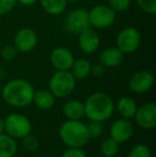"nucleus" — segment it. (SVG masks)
<instances>
[{
  "label": "nucleus",
  "mask_w": 156,
  "mask_h": 157,
  "mask_svg": "<svg viewBox=\"0 0 156 157\" xmlns=\"http://www.w3.org/2000/svg\"><path fill=\"white\" fill-rule=\"evenodd\" d=\"M34 89L29 81L21 78L12 79L3 86L1 95L8 105L24 108L32 103Z\"/></svg>",
  "instance_id": "1"
},
{
  "label": "nucleus",
  "mask_w": 156,
  "mask_h": 157,
  "mask_svg": "<svg viewBox=\"0 0 156 157\" xmlns=\"http://www.w3.org/2000/svg\"><path fill=\"white\" fill-rule=\"evenodd\" d=\"M85 117L90 121L104 122L111 118L115 111L113 99L104 92L92 93L83 103Z\"/></svg>",
  "instance_id": "2"
},
{
  "label": "nucleus",
  "mask_w": 156,
  "mask_h": 157,
  "mask_svg": "<svg viewBox=\"0 0 156 157\" xmlns=\"http://www.w3.org/2000/svg\"><path fill=\"white\" fill-rule=\"evenodd\" d=\"M61 141L69 147H82L89 142L87 124L80 120H67L59 129Z\"/></svg>",
  "instance_id": "3"
},
{
  "label": "nucleus",
  "mask_w": 156,
  "mask_h": 157,
  "mask_svg": "<svg viewBox=\"0 0 156 157\" xmlns=\"http://www.w3.org/2000/svg\"><path fill=\"white\" fill-rule=\"evenodd\" d=\"M48 87L56 98H64L73 93L76 87V78L71 71H57L50 77Z\"/></svg>",
  "instance_id": "4"
},
{
  "label": "nucleus",
  "mask_w": 156,
  "mask_h": 157,
  "mask_svg": "<svg viewBox=\"0 0 156 157\" xmlns=\"http://www.w3.org/2000/svg\"><path fill=\"white\" fill-rule=\"evenodd\" d=\"M4 132L14 139H21L31 132V121L25 114L14 112L4 119Z\"/></svg>",
  "instance_id": "5"
},
{
  "label": "nucleus",
  "mask_w": 156,
  "mask_h": 157,
  "mask_svg": "<svg viewBox=\"0 0 156 157\" xmlns=\"http://www.w3.org/2000/svg\"><path fill=\"white\" fill-rule=\"evenodd\" d=\"M90 27L94 29H106L112 26L117 18V13L109 6L97 4L88 11Z\"/></svg>",
  "instance_id": "6"
},
{
  "label": "nucleus",
  "mask_w": 156,
  "mask_h": 157,
  "mask_svg": "<svg viewBox=\"0 0 156 157\" xmlns=\"http://www.w3.org/2000/svg\"><path fill=\"white\" fill-rule=\"evenodd\" d=\"M117 47L124 55H129L135 52L139 48L141 43L140 32L134 27H125L118 33Z\"/></svg>",
  "instance_id": "7"
},
{
  "label": "nucleus",
  "mask_w": 156,
  "mask_h": 157,
  "mask_svg": "<svg viewBox=\"0 0 156 157\" xmlns=\"http://www.w3.org/2000/svg\"><path fill=\"white\" fill-rule=\"evenodd\" d=\"M90 27L88 11L83 8H76L70 11L64 18V29L72 34H79Z\"/></svg>",
  "instance_id": "8"
},
{
  "label": "nucleus",
  "mask_w": 156,
  "mask_h": 157,
  "mask_svg": "<svg viewBox=\"0 0 156 157\" xmlns=\"http://www.w3.org/2000/svg\"><path fill=\"white\" fill-rule=\"evenodd\" d=\"M18 52L27 54L30 52L38 45V34L31 28H21L16 32L14 36V44Z\"/></svg>",
  "instance_id": "9"
},
{
  "label": "nucleus",
  "mask_w": 156,
  "mask_h": 157,
  "mask_svg": "<svg viewBox=\"0 0 156 157\" xmlns=\"http://www.w3.org/2000/svg\"><path fill=\"white\" fill-rule=\"evenodd\" d=\"M136 124L142 129H153L156 127V105L154 103H146L137 107L134 116Z\"/></svg>",
  "instance_id": "10"
},
{
  "label": "nucleus",
  "mask_w": 156,
  "mask_h": 157,
  "mask_svg": "<svg viewBox=\"0 0 156 157\" xmlns=\"http://www.w3.org/2000/svg\"><path fill=\"white\" fill-rule=\"evenodd\" d=\"M154 75L152 72L146 70H141L134 73L129 79V89L138 94H142L151 90L154 85Z\"/></svg>",
  "instance_id": "11"
},
{
  "label": "nucleus",
  "mask_w": 156,
  "mask_h": 157,
  "mask_svg": "<svg viewBox=\"0 0 156 157\" xmlns=\"http://www.w3.org/2000/svg\"><path fill=\"white\" fill-rule=\"evenodd\" d=\"M101 44V40L97 32L94 28L89 27L78 34L79 49L87 55H92L96 52Z\"/></svg>",
  "instance_id": "12"
},
{
  "label": "nucleus",
  "mask_w": 156,
  "mask_h": 157,
  "mask_svg": "<svg viewBox=\"0 0 156 157\" xmlns=\"http://www.w3.org/2000/svg\"><path fill=\"white\" fill-rule=\"evenodd\" d=\"M134 126L131 122L127 119H119L111 124L109 128L110 138L116 140L118 143L127 142L133 137Z\"/></svg>",
  "instance_id": "13"
},
{
  "label": "nucleus",
  "mask_w": 156,
  "mask_h": 157,
  "mask_svg": "<svg viewBox=\"0 0 156 157\" xmlns=\"http://www.w3.org/2000/svg\"><path fill=\"white\" fill-rule=\"evenodd\" d=\"M75 57L65 47H57L50 52L49 61L57 71H70Z\"/></svg>",
  "instance_id": "14"
},
{
  "label": "nucleus",
  "mask_w": 156,
  "mask_h": 157,
  "mask_svg": "<svg viewBox=\"0 0 156 157\" xmlns=\"http://www.w3.org/2000/svg\"><path fill=\"white\" fill-rule=\"evenodd\" d=\"M124 60V54L116 47H107L100 52L98 61L106 68L118 67Z\"/></svg>",
  "instance_id": "15"
},
{
  "label": "nucleus",
  "mask_w": 156,
  "mask_h": 157,
  "mask_svg": "<svg viewBox=\"0 0 156 157\" xmlns=\"http://www.w3.org/2000/svg\"><path fill=\"white\" fill-rule=\"evenodd\" d=\"M63 114L67 120H81L85 117V105L78 99H70L63 105Z\"/></svg>",
  "instance_id": "16"
},
{
  "label": "nucleus",
  "mask_w": 156,
  "mask_h": 157,
  "mask_svg": "<svg viewBox=\"0 0 156 157\" xmlns=\"http://www.w3.org/2000/svg\"><path fill=\"white\" fill-rule=\"evenodd\" d=\"M137 107L138 106L135 99L129 96H123V97H121V98H119L115 108L117 109L119 114H120L123 119L131 120V119H133L134 116H135Z\"/></svg>",
  "instance_id": "17"
},
{
  "label": "nucleus",
  "mask_w": 156,
  "mask_h": 157,
  "mask_svg": "<svg viewBox=\"0 0 156 157\" xmlns=\"http://www.w3.org/2000/svg\"><path fill=\"white\" fill-rule=\"evenodd\" d=\"M32 103L41 110H49L54 107L55 103H56V97L54 94L49 91V90L45 89H40L38 91H34L33 99Z\"/></svg>",
  "instance_id": "18"
},
{
  "label": "nucleus",
  "mask_w": 156,
  "mask_h": 157,
  "mask_svg": "<svg viewBox=\"0 0 156 157\" xmlns=\"http://www.w3.org/2000/svg\"><path fill=\"white\" fill-rule=\"evenodd\" d=\"M91 62L86 58H78L74 60L73 64L71 67V73L73 76L76 78V80H80V79H85L88 77L91 72Z\"/></svg>",
  "instance_id": "19"
},
{
  "label": "nucleus",
  "mask_w": 156,
  "mask_h": 157,
  "mask_svg": "<svg viewBox=\"0 0 156 157\" xmlns=\"http://www.w3.org/2000/svg\"><path fill=\"white\" fill-rule=\"evenodd\" d=\"M17 152V143L8 134H0V157H14Z\"/></svg>",
  "instance_id": "20"
},
{
  "label": "nucleus",
  "mask_w": 156,
  "mask_h": 157,
  "mask_svg": "<svg viewBox=\"0 0 156 157\" xmlns=\"http://www.w3.org/2000/svg\"><path fill=\"white\" fill-rule=\"evenodd\" d=\"M44 12L49 15H60L67 6V0H40Z\"/></svg>",
  "instance_id": "21"
},
{
  "label": "nucleus",
  "mask_w": 156,
  "mask_h": 157,
  "mask_svg": "<svg viewBox=\"0 0 156 157\" xmlns=\"http://www.w3.org/2000/svg\"><path fill=\"white\" fill-rule=\"evenodd\" d=\"M120 143H118L116 140H113L112 138H107L101 144V153L103 154L105 157H116L119 153V147Z\"/></svg>",
  "instance_id": "22"
},
{
  "label": "nucleus",
  "mask_w": 156,
  "mask_h": 157,
  "mask_svg": "<svg viewBox=\"0 0 156 157\" xmlns=\"http://www.w3.org/2000/svg\"><path fill=\"white\" fill-rule=\"evenodd\" d=\"M128 157H152V153L148 145L140 143V144H136L131 150Z\"/></svg>",
  "instance_id": "23"
},
{
  "label": "nucleus",
  "mask_w": 156,
  "mask_h": 157,
  "mask_svg": "<svg viewBox=\"0 0 156 157\" xmlns=\"http://www.w3.org/2000/svg\"><path fill=\"white\" fill-rule=\"evenodd\" d=\"M21 140H23V147L27 151L34 152L39 149V139L36 136L31 135V132L25 136L24 138H21Z\"/></svg>",
  "instance_id": "24"
},
{
  "label": "nucleus",
  "mask_w": 156,
  "mask_h": 157,
  "mask_svg": "<svg viewBox=\"0 0 156 157\" xmlns=\"http://www.w3.org/2000/svg\"><path fill=\"white\" fill-rule=\"evenodd\" d=\"M87 128H88L90 139L101 137L103 134V130H104L102 122H96V121H90L87 124Z\"/></svg>",
  "instance_id": "25"
},
{
  "label": "nucleus",
  "mask_w": 156,
  "mask_h": 157,
  "mask_svg": "<svg viewBox=\"0 0 156 157\" xmlns=\"http://www.w3.org/2000/svg\"><path fill=\"white\" fill-rule=\"evenodd\" d=\"M140 10L150 15H154L156 13V0H136Z\"/></svg>",
  "instance_id": "26"
},
{
  "label": "nucleus",
  "mask_w": 156,
  "mask_h": 157,
  "mask_svg": "<svg viewBox=\"0 0 156 157\" xmlns=\"http://www.w3.org/2000/svg\"><path fill=\"white\" fill-rule=\"evenodd\" d=\"M17 55H18V50L16 49L14 45H6L1 49L0 56L3 60L6 61H13L16 59Z\"/></svg>",
  "instance_id": "27"
},
{
  "label": "nucleus",
  "mask_w": 156,
  "mask_h": 157,
  "mask_svg": "<svg viewBox=\"0 0 156 157\" xmlns=\"http://www.w3.org/2000/svg\"><path fill=\"white\" fill-rule=\"evenodd\" d=\"M108 6L117 12H124L131 6V0H107Z\"/></svg>",
  "instance_id": "28"
},
{
  "label": "nucleus",
  "mask_w": 156,
  "mask_h": 157,
  "mask_svg": "<svg viewBox=\"0 0 156 157\" xmlns=\"http://www.w3.org/2000/svg\"><path fill=\"white\" fill-rule=\"evenodd\" d=\"M16 0H0V15H6L14 9Z\"/></svg>",
  "instance_id": "29"
},
{
  "label": "nucleus",
  "mask_w": 156,
  "mask_h": 157,
  "mask_svg": "<svg viewBox=\"0 0 156 157\" xmlns=\"http://www.w3.org/2000/svg\"><path fill=\"white\" fill-rule=\"evenodd\" d=\"M60 157H88L86 152L81 147H69L62 153Z\"/></svg>",
  "instance_id": "30"
},
{
  "label": "nucleus",
  "mask_w": 156,
  "mask_h": 157,
  "mask_svg": "<svg viewBox=\"0 0 156 157\" xmlns=\"http://www.w3.org/2000/svg\"><path fill=\"white\" fill-rule=\"evenodd\" d=\"M105 71H106V67L102 63L98 62L91 65V72H90V74H92L95 77H102L105 74Z\"/></svg>",
  "instance_id": "31"
},
{
  "label": "nucleus",
  "mask_w": 156,
  "mask_h": 157,
  "mask_svg": "<svg viewBox=\"0 0 156 157\" xmlns=\"http://www.w3.org/2000/svg\"><path fill=\"white\" fill-rule=\"evenodd\" d=\"M36 1H38V0H16V2H18L21 6H33L34 3H36Z\"/></svg>",
  "instance_id": "32"
},
{
  "label": "nucleus",
  "mask_w": 156,
  "mask_h": 157,
  "mask_svg": "<svg viewBox=\"0 0 156 157\" xmlns=\"http://www.w3.org/2000/svg\"><path fill=\"white\" fill-rule=\"evenodd\" d=\"M4 132V121L2 120V118H0V134Z\"/></svg>",
  "instance_id": "33"
},
{
  "label": "nucleus",
  "mask_w": 156,
  "mask_h": 157,
  "mask_svg": "<svg viewBox=\"0 0 156 157\" xmlns=\"http://www.w3.org/2000/svg\"><path fill=\"white\" fill-rule=\"evenodd\" d=\"M81 0H67V2H79Z\"/></svg>",
  "instance_id": "34"
}]
</instances>
